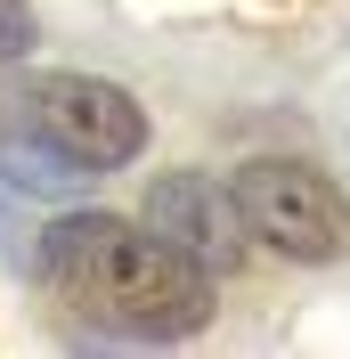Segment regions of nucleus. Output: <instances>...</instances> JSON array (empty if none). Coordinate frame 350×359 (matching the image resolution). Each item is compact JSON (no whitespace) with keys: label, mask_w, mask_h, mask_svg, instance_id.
<instances>
[{"label":"nucleus","mask_w":350,"mask_h":359,"mask_svg":"<svg viewBox=\"0 0 350 359\" xmlns=\"http://www.w3.org/2000/svg\"><path fill=\"white\" fill-rule=\"evenodd\" d=\"M41 278L66 294L82 318L139 343H179L212 318V269L172 253L147 221L114 212H66L41 229Z\"/></svg>","instance_id":"obj_1"},{"label":"nucleus","mask_w":350,"mask_h":359,"mask_svg":"<svg viewBox=\"0 0 350 359\" xmlns=\"http://www.w3.org/2000/svg\"><path fill=\"white\" fill-rule=\"evenodd\" d=\"M228 188H237L244 229L269 237L285 262H342L350 253V204H342V188H334L318 163H302V156H253V163H237Z\"/></svg>","instance_id":"obj_2"},{"label":"nucleus","mask_w":350,"mask_h":359,"mask_svg":"<svg viewBox=\"0 0 350 359\" xmlns=\"http://www.w3.org/2000/svg\"><path fill=\"white\" fill-rule=\"evenodd\" d=\"M0 107H17L33 131L74 156L82 172H122V163L147 147V107H139L131 90L98 82V74H33L17 98H0Z\"/></svg>","instance_id":"obj_3"},{"label":"nucleus","mask_w":350,"mask_h":359,"mask_svg":"<svg viewBox=\"0 0 350 359\" xmlns=\"http://www.w3.org/2000/svg\"><path fill=\"white\" fill-rule=\"evenodd\" d=\"M147 229L163 237L172 253H188L196 269H228L244 253V212H237V188L228 180H204V172H163L147 188Z\"/></svg>","instance_id":"obj_4"},{"label":"nucleus","mask_w":350,"mask_h":359,"mask_svg":"<svg viewBox=\"0 0 350 359\" xmlns=\"http://www.w3.org/2000/svg\"><path fill=\"white\" fill-rule=\"evenodd\" d=\"M0 180H8V188H24V196H74L90 172H82L74 156H57L41 131H33V139L0 131Z\"/></svg>","instance_id":"obj_5"},{"label":"nucleus","mask_w":350,"mask_h":359,"mask_svg":"<svg viewBox=\"0 0 350 359\" xmlns=\"http://www.w3.org/2000/svg\"><path fill=\"white\" fill-rule=\"evenodd\" d=\"M24 49H33V8L24 0H0V66L24 57Z\"/></svg>","instance_id":"obj_6"}]
</instances>
